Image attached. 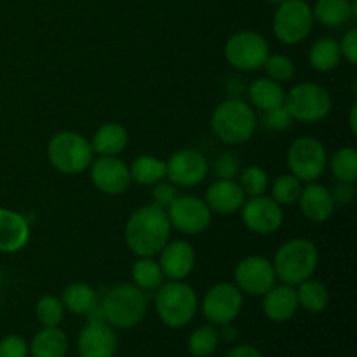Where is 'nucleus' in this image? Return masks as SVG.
Here are the masks:
<instances>
[{
    "mask_svg": "<svg viewBox=\"0 0 357 357\" xmlns=\"http://www.w3.org/2000/svg\"><path fill=\"white\" fill-rule=\"evenodd\" d=\"M28 344L20 335H7L0 340V357H26Z\"/></svg>",
    "mask_w": 357,
    "mask_h": 357,
    "instance_id": "41",
    "label": "nucleus"
},
{
    "mask_svg": "<svg viewBox=\"0 0 357 357\" xmlns=\"http://www.w3.org/2000/svg\"><path fill=\"white\" fill-rule=\"evenodd\" d=\"M296 298H298V305L303 307L307 312L319 314L326 310L328 303H330V291L326 286L316 279H307V281L300 282L295 286Z\"/></svg>",
    "mask_w": 357,
    "mask_h": 357,
    "instance_id": "30",
    "label": "nucleus"
},
{
    "mask_svg": "<svg viewBox=\"0 0 357 357\" xmlns=\"http://www.w3.org/2000/svg\"><path fill=\"white\" fill-rule=\"evenodd\" d=\"M93 146L87 138L73 131H61L47 145V159L54 169L65 174L84 173L93 162Z\"/></svg>",
    "mask_w": 357,
    "mask_h": 357,
    "instance_id": "6",
    "label": "nucleus"
},
{
    "mask_svg": "<svg viewBox=\"0 0 357 357\" xmlns=\"http://www.w3.org/2000/svg\"><path fill=\"white\" fill-rule=\"evenodd\" d=\"M271 54L267 38L253 30H243L229 37L225 44V59L239 72H257Z\"/></svg>",
    "mask_w": 357,
    "mask_h": 357,
    "instance_id": "10",
    "label": "nucleus"
},
{
    "mask_svg": "<svg viewBox=\"0 0 357 357\" xmlns=\"http://www.w3.org/2000/svg\"><path fill=\"white\" fill-rule=\"evenodd\" d=\"M241 174L239 185L243 192L250 197L264 195L268 190V174L260 166H250Z\"/></svg>",
    "mask_w": 357,
    "mask_h": 357,
    "instance_id": "36",
    "label": "nucleus"
},
{
    "mask_svg": "<svg viewBox=\"0 0 357 357\" xmlns=\"http://www.w3.org/2000/svg\"><path fill=\"white\" fill-rule=\"evenodd\" d=\"M331 197H333L335 206H349L356 199V188L354 183H347V181H338L331 190Z\"/></svg>",
    "mask_w": 357,
    "mask_h": 357,
    "instance_id": "43",
    "label": "nucleus"
},
{
    "mask_svg": "<svg viewBox=\"0 0 357 357\" xmlns=\"http://www.w3.org/2000/svg\"><path fill=\"white\" fill-rule=\"evenodd\" d=\"M241 173V160L236 153L225 152L215 160V174L222 180H234Z\"/></svg>",
    "mask_w": 357,
    "mask_h": 357,
    "instance_id": "39",
    "label": "nucleus"
},
{
    "mask_svg": "<svg viewBox=\"0 0 357 357\" xmlns=\"http://www.w3.org/2000/svg\"><path fill=\"white\" fill-rule=\"evenodd\" d=\"M234 279L241 293H246L250 296H264L278 281L272 261L258 255L243 258L236 265Z\"/></svg>",
    "mask_w": 357,
    "mask_h": 357,
    "instance_id": "13",
    "label": "nucleus"
},
{
    "mask_svg": "<svg viewBox=\"0 0 357 357\" xmlns=\"http://www.w3.org/2000/svg\"><path fill=\"white\" fill-rule=\"evenodd\" d=\"M261 124H264L268 131L282 132V131H288V129L291 128L293 117L284 103V105H281V107L265 110L264 117H261Z\"/></svg>",
    "mask_w": 357,
    "mask_h": 357,
    "instance_id": "38",
    "label": "nucleus"
},
{
    "mask_svg": "<svg viewBox=\"0 0 357 357\" xmlns=\"http://www.w3.org/2000/svg\"><path fill=\"white\" fill-rule=\"evenodd\" d=\"M159 265L164 278L169 281H183L190 275L195 267V251L187 241H173L167 243L160 251Z\"/></svg>",
    "mask_w": 357,
    "mask_h": 357,
    "instance_id": "18",
    "label": "nucleus"
},
{
    "mask_svg": "<svg viewBox=\"0 0 357 357\" xmlns=\"http://www.w3.org/2000/svg\"><path fill=\"white\" fill-rule=\"evenodd\" d=\"M284 103L293 121L305 122V124H316V122L324 121L333 108L330 91L316 82L296 84L286 94Z\"/></svg>",
    "mask_w": 357,
    "mask_h": 357,
    "instance_id": "7",
    "label": "nucleus"
},
{
    "mask_svg": "<svg viewBox=\"0 0 357 357\" xmlns=\"http://www.w3.org/2000/svg\"><path fill=\"white\" fill-rule=\"evenodd\" d=\"M166 213L171 229H176L185 236H197L211 223V209L195 195H178Z\"/></svg>",
    "mask_w": 357,
    "mask_h": 357,
    "instance_id": "12",
    "label": "nucleus"
},
{
    "mask_svg": "<svg viewBox=\"0 0 357 357\" xmlns=\"http://www.w3.org/2000/svg\"><path fill=\"white\" fill-rule=\"evenodd\" d=\"M258 128L255 108L239 98L222 101L213 110L211 129L220 142L227 145H243L250 142Z\"/></svg>",
    "mask_w": 357,
    "mask_h": 357,
    "instance_id": "2",
    "label": "nucleus"
},
{
    "mask_svg": "<svg viewBox=\"0 0 357 357\" xmlns=\"http://www.w3.org/2000/svg\"><path fill=\"white\" fill-rule=\"evenodd\" d=\"M248 98L255 108H260L261 112L271 110V108L281 107L286 101V93L282 86L268 77L255 79L248 87Z\"/></svg>",
    "mask_w": 357,
    "mask_h": 357,
    "instance_id": "26",
    "label": "nucleus"
},
{
    "mask_svg": "<svg viewBox=\"0 0 357 357\" xmlns=\"http://www.w3.org/2000/svg\"><path fill=\"white\" fill-rule=\"evenodd\" d=\"M349 2H356V0H349Z\"/></svg>",
    "mask_w": 357,
    "mask_h": 357,
    "instance_id": "49",
    "label": "nucleus"
},
{
    "mask_svg": "<svg viewBox=\"0 0 357 357\" xmlns=\"http://www.w3.org/2000/svg\"><path fill=\"white\" fill-rule=\"evenodd\" d=\"M225 357H264V356H261V352L258 351L255 345L241 344V345H236V347H232V351H229V354Z\"/></svg>",
    "mask_w": 357,
    "mask_h": 357,
    "instance_id": "44",
    "label": "nucleus"
},
{
    "mask_svg": "<svg viewBox=\"0 0 357 357\" xmlns=\"http://www.w3.org/2000/svg\"><path fill=\"white\" fill-rule=\"evenodd\" d=\"M338 45H340L342 58L347 59L351 65H356L357 63V28H351V30L344 35L342 42H338Z\"/></svg>",
    "mask_w": 357,
    "mask_h": 357,
    "instance_id": "42",
    "label": "nucleus"
},
{
    "mask_svg": "<svg viewBox=\"0 0 357 357\" xmlns=\"http://www.w3.org/2000/svg\"><path fill=\"white\" fill-rule=\"evenodd\" d=\"M298 206L302 215L310 223H324L331 218L335 211V201L331 190L317 181H310L307 187H302L298 197Z\"/></svg>",
    "mask_w": 357,
    "mask_h": 357,
    "instance_id": "19",
    "label": "nucleus"
},
{
    "mask_svg": "<svg viewBox=\"0 0 357 357\" xmlns=\"http://www.w3.org/2000/svg\"><path fill=\"white\" fill-rule=\"evenodd\" d=\"M117 349V333L105 321H87L77 338V351L80 357H114Z\"/></svg>",
    "mask_w": 357,
    "mask_h": 357,
    "instance_id": "17",
    "label": "nucleus"
},
{
    "mask_svg": "<svg viewBox=\"0 0 357 357\" xmlns=\"http://www.w3.org/2000/svg\"><path fill=\"white\" fill-rule=\"evenodd\" d=\"M241 211L243 223L255 234L260 236H268V234L278 232L284 223V211L282 206L272 197L267 195H257L250 201H244Z\"/></svg>",
    "mask_w": 357,
    "mask_h": 357,
    "instance_id": "14",
    "label": "nucleus"
},
{
    "mask_svg": "<svg viewBox=\"0 0 357 357\" xmlns=\"http://www.w3.org/2000/svg\"><path fill=\"white\" fill-rule=\"evenodd\" d=\"M131 278L132 284H136L143 291H155L164 282V274L159 261L150 257L138 258V261H135L131 268Z\"/></svg>",
    "mask_w": 357,
    "mask_h": 357,
    "instance_id": "31",
    "label": "nucleus"
},
{
    "mask_svg": "<svg viewBox=\"0 0 357 357\" xmlns=\"http://www.w3.org/2000/svg\"><path fill=\"white\" fill-rule=\"evenodd\" d=\"M261 307H264V314L268 321H274V323L289 321L300 307L295 286H272L264 295Z\"/></svg>",
    "mask_w": 357,
    "mask_h": 357,
    "instance_id": "22",
    "label": "nucleus"
},
{
    "mask_svg": "<svg viewBox=\"0 0 357 357\" xmlns=\"http://www.w3.org/2000/svg\"><path fill=\"white\" fill-rule=\"evenodd\" d=\"M2 279H3V275H2V272H0V286H2Z\"/></svg>",
    "mask_w": 357,
    "mask_h": 357,
    "instance_id": "48",
    "label": "nucleus"
},
{
    "mask_svg": "<svg viewBox=\"0 0 357 357\" xmlns=\"http://www.w3.org/2000/svg\"><path fill=\"white\" fill-rule=\"evenodd\" d=\"M197 293L183 281L162 282L155 289V312L167 328H185L197 312Z\"/></svg>",
    "mask_w": 357,
    "mask_h": 357,
    "instance_id": "5",
    "label": "nucleus"
},
{
    "mask_svg": "<svg viewBox=\"0 0 357 357\" xmlns=\"http://www.w3.org/2000/svg\"><path fill=\"white\" fill-rule=\"evenodd\" d=\"M66 352L68 337L59 326H44L28 345V354L31 357H65Z\"/></svg>",
    "mask_w": 357,
    "mask_h": 357,
    "instance_id": "24",
    "label": "nucleus"
},
{
    "mask_svg": "<svg viewBox=\"0 0 357 357\" xmlns=\"http://www.w3.org/2000/svg\"><path fill=\"white\" fill-rule=\"evenodd\" d=\"M61 302L65 310L75 316H87L94 307L100 305L98 293L86 282H72L63 289Z\"/></svg>",
    "mask_w": 357,
    "mask_h": 357,
    "instance_id": "27",
    "label": "nucleus"
},
{
    "mask_svg": "<svg viewBox=\"0 0 357 357\" xmlns=\"http://www.w3.org/2000/svg\"><path fill=\"white\" fill-rule=\"evenodd\" d=\"M91 181L107 195H121L131 187L129 166L119 157H105L91 162Z\"/></svg>",
    "mask_w": 357,
    "mask_h": 357,
    "instance_id": "16",
    "label": "nucleus"
},
{
    "mask_svg": "<svg viewBox=\"0 0 357 357\" xmlns=\"http://www.w3.org/2000/svg\"><path fill=\"white\" fill-rule=\"evenodd\" d=\"M289 173L300 181H317L328 167V152L323 143L314 136H300L289 145L288 155Z\"/></svg>",
    "mask_w": 357,
    "mask_h": 357,
    "instance_id": "9",
    "label": "nucleus"
},
{
    "mask_svg": "<svg viewBox=\"0 0 357 357\" xmlns=\"http://www.w3.org/2000/svg\"><path fill=\"white\" fill-rule=\"evenodd\" d=\"M126 244L138 258H153L169 243L171 223L167 213L157 206H143L129 216L124 230Z\"/></svg>",
    "mask_w": 357,
    "mask_h": 357,
    "instance_id": "1",
    "label": "nucleus"
},
{
    "mask_svg": "<svg viewBox=\"0 0 357 357\" xmlns=\"http://www.w3.org/2000/svg\"><path fill=\"white\" fill-rule=\"evenodd\" d=\"M244 298L241 289L232 282H218L211 286L202 300V314L213 326L230 324L239 317Z\"/></svg>",
    "mask_w": 357,
    "mask_h": 357,
    "instance_id": "11",
    "label": "nucleus"
},
{
    "mask_svg": "<svg viewBox=\"0 0 357 357\" xmlns=\"http://www.w3.org/2000/svg\"><path fill=\"white\" fill-rule=\"evenodd\" d=\"M246 201V194L243 192L241 185L234 180H222L218 178L213 181L206 190V204L211 213L218 215H232L243 208Z\"/></svg>",
    "mask_w": 357,
    "mask_h": 357,
    "instance_id": "20",
    "label": "nucleus"
},
{
    "mask_svg": "<svg viewBox=\"0 0 357 357\" xmlns=\"http://www.w3.org/2000/svg\"><path fill=\"white\" fill-rule=\"evenodd\" d=\"M35 314L42 326H59L65 319V305L54 295H44L35 305Z\"/></svg>",
    "mask_w": 357,
    "mask_h": 357,
    "instance_id": "35",
    "label": "nucleus"
},
{
    "mask_svg": "<svg viewBox=\"0 0 357 357\" xmlns=\"http://www.w3.org/2000/svg\"><path fill=\"white\" fill-rule=\"evenodd\" d=\"M178 187L174 183H171V181H159V183H155V188H153V206H157V208L164 209L166 211L167 208H169L171 204H173L174 201L178 199Z\"/></svg>",
    "mask_w": 357,
    "mask_h": 357,
    "instance_id": "40",
    "label": "nucleus"
},
{
    "mask_svg": "<svg viewBox=\"0 0 357 357\" xmlns=\"http://www.w3.org/2000/svg\"><path fill=\"white\" fill-rule=\"evenodd\" d=\"M330 167L333 176L338 181L356 183L357 180V150L354 146H344L333 153L330 160Z\"/></svg>",
    "mask_w": 357,
    "mask_h": 357,
    "instance_id": "33",
    "label": "nucleus"
},
{
    "mask_svg": "<svg viewBox=\"0 0 357 357\" xmlns=\"http://www.w3.org/2000/svg\"><path fill=\"white\" fill-rule=\"evenodd\" d=\"M103 317L112 328L131 330L146 316V295L132 282H124L108 289L100 302Z\"/></svg>",
    "mask_w": 357,
    "mask_h": 357,
    "instance_id": "3",
    "label": "nucleus"
},
{
    "mask_svg": "<svg viewBox=\"0 0 357 357\" xmlns=\"http://www.w3.org/2000/svg\"><path fill=\"white\" fill-rule=\"evenodd\" d=\"M356 105L354 107H352V112H351V129H352V132H356L357 129H356Z\"/></svg>",
    "mask_w": 357,
    "mask_h": 357,
    "instance_id": "46",
    "label": "nucleus"
},
{
    "mask_svg": "<svg viewBox=\"0 0 357 357\" xmlns=\"http://www.w3.org/2000/svg\"><path fill=\"white\" fill-rule=\"evenodd\" d=\"M220 345V333L213 324L199 326L192 331L187 349L194 357H211Z\"/></svg>",
    "mask_w": 357,
    "mask_h": 357,
    "instance_id": "32",
    "label": "nucleus"
},
{
    "mask_svg": "<svg viewBox=\"0 0 357 357\" xmlns=\"http://www.w3.org/2000/svg\"><path fill=\"white\" fill-rule=\"evenodd\" d=\"M265 2H268V3H275V6H279V3L284 2V0H265Z\"/></svg>",
    "mask_w": 357,
    "mask_h": 357,
    "instance_id": "47",
    "label": "nucleus"
},
{
    "mask_svg": "<svg viewBox=\"0 0 357 357\" xmlns=\"http://www.w3.org/2000/svg\"><path fill=\"white\" fill-rule=\"evenodd\" d=\"M30 241V223L21 213L0 208V251L17 253Z\"/></svg>",
    "mask_w": 357,
    "mask_h": 357,
    "instance_id": "21",
    "label": "nucleus"
},
{
    "mask_svg": "<svg viewBox=\"0 0 357 357\" xmlns=\"http://www.w3.org/2000/svg\"><path fill=\"white\" fill-rule=\"evenodd\" d=\"M314 28L312 7L305 0H284L278 6L272 30L286 45H296L305 40Z\"/></svg>",
    "mask_w": 357,
    "mask_h": 357,
    "instance_id": "8",
    "label": "nucleus"
},
{
    "mask_svg": "<svg viewBox=\"0 0 357 357\" xmlns=\"http://www.w3.org/2000/svg\"><path fill=\"white\" fill-rule=\"evenodd\" d=\"M208 173V159L199 150H178L166 162V178L176 187H197L206 180Z\"/></svg>",
    "mask_w": 357,
    "mask_h": 357,
    "instance_id": "15",
    "label": "nucleus"
},
{
    "mask_svg": "<svg viewBox=\"0 0 357 357\" xmlns=\"http://www.w3.org/2000/svg\"><path fill=\"white\" fill-rule=\"evenodd\" d=\"M342 61L340 45L335 38L323 37L312 44L309 51V63L316 72L326 73L337 68Z\"/></svg>",
    "mask_w": 357,
    "mask_h": 357,
    "instance_id": "29",
    "label": "nucleus"
},
{
    "mask_svg": "<svg viewBox=\"0 0 357 357\" xmlns=\"http://www.w3.org/2000/svg\"><path fill=\"white\" fill-rule=\"evenodd\" d=\"M275 278L288 286H298L314 275L319 265V251L309 239H291L282 244L275 253L274 261Z\"/></svg>",
    "mask_w": 357,
    "mask_h": 357,
    "instance_id": "4",
    "label": "nucleus"
},
{
    "mask_svg": "<svg viewBox=\"0 0 357 357\" xmlns=\"http://www.w3.org/2000/svg\"><path fill=\"white\" fill-rule=\"evenodd\" d=\"M300 192H302V181L298 178L289 174H281L275 178L271 188V197L278 202L279 206H291L298 202Z\"/></svg>",
    "mask_w": 357,
    "mask_h": 357,
    "instance_id": "34",
    "label": "nucleus"
},
{
    "mask_svg": "<svg viewBox=\"0 0 357 357\" xmlns=\"http://www.w3.org/2000/svg\"><path fill=\"white\" fill-rule=\"evenodd\" d=\"M222 328H223V330L218 331L220 338H223V340H227V342H234V340H236V338H237V330L232 326V323H230V324H223Z\"/></svg>",
    "mask_w": 357,
    "mask_h": 357,
    "instance_id": "45",
    "label": "nucleus"
},
{
    "mask_svg": "<svg viewBox=\"0 0 357 357\" xmlns=\"http://www.w3.org/2000/svg\"><path fill=\"white\" fill-rule=\"evenodd\" d=\"M261 68L267 72L268 79L275 80L279 84L288 82L295 75V63H293L291 58L284 54H268Z\"/></svg>",
    "mask_w": 357,
    "mask_h": 357,
    "instance_id": "37",
    "label": "nucleus"
},
{
    "mask_svg": "<svg viewBox=\"0 0 357 357\" xmlns=\"http://www.w3.org/2000/svg\"><path fill=\"white\" fill-rule=\"evenodd\" d=\"M129 143V135L124 126L119 122H107L100 126L91 139L94 153H100L105 157H117L126 150Z\"/></svg>",
    "mask_w": 357,
    "mask_h": 357,
    "instance_id": "23",
    "label": "nucleus"
},
{
    "mask_svg": "<svg viewBox=\"0 0 357 357\" xmlns=\"http://www.w3.org/2000/svg\"><path fill=\"white\" fill-rule=\"evenodd\" d=\"M131 181L142 187H152L166 178V160L153 155L136 157L129 166Z\"/></svg>",
    "mask_w": 357,
    "mask_h": 357,
    "instance_id": "28",
    "label": "nucleus"
},
{
    "mask_svg": "<svg viewBox=\"0 0 357 357\" xmlns=\"http://www.w3.org/2000/svg\"><path fill=\"white\" fill-rule=\"evenodd\" d=\"M314 21L328 28H337L356 17V2L349 0H317L312 7Z\"/></svg>",
    "mask_w": 357,
    "mask_h": 357,
    "instance_id": "25",
    "label": "nucleus"
}]
</instances>
